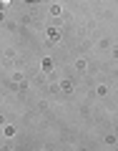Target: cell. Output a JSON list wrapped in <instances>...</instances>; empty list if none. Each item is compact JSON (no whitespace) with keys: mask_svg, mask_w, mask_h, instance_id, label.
<instances>
[{"mask_svg":"<svg viewBox=\"0 0 118 151\" xmlns=\"http://www.w3.org/2000/svg\"><path fill=\"white\" fill-rule=\"evenodd\" d=\"M8 3H10V0H0V5H8Z\"/></svg>","mask_w":118,"mask_h":151,"instance_id":"obj_1","label":"cell"},{"mask_svg":"<svg viewBox=\"0 0 118 151\" xmlns=\"http://www.w3.org/2000/svg\"><path fill=\"white\" fill-rule=\"evenodd\" d=\"M28 3H35V0H28Z\"/></svg>","mask_w":118,"mask_h":151,"instance_id":"obj_2","label":"cell"}]
</instances>
